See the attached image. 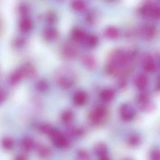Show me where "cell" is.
I'll return each instance as SVG.
<instances>
[{"label":"cell","instance_id":"cell-35","mask_svg":"<svg viewBox=\"0 0 160 160\" xmlns=\"http://www.w3.org/2000/svg\"><path fill=\"white\" fill-rule=\"evenodd\" d=\"M15 160H28V158L25 154H20L16 157Z\"/></svg>","mask_w":160,"mask_h":160},{"label":"cell","instance_id":"cell-33","mask_svg":"<svg viewBox=\"0 0 160 160\" xmlns=\"http://www.w3.org/2000/svg\"><path fill=\"white\" fill-rule=\"evenodd\" d=\"M73 134L76 136H80L84 134V131L81 128H76L73 131Z\"/></svg>","mask_w":160,"mask_h":160},{"label":"cell","instance_id":"cell-15","mask_svg":"<svg viewBox=\"0 0 160 160\" xmlns=\"http://www.w3.org/2000/svg\"><path fill=\"white\" fill-rule=\"evenodd\" d=\"M37 151L38 155L43 159H47L51 155V151L50 148L45 145H39L37 148Z\"/></svg>","mask_w":160,"mask_h":160},{"label":"cell","instance_id":"cell-14","mask_svg":"<svg viewBox=\"0 0 160 160\" xmlns=\"http://www.w3.org/2000/svg\"><path fill=\"white\" fill-rule=\"evenodd\" d=\"M115 96V92L114 90L111 88H106L101 92L100 97L102 102H108L114 99Z\"/></svg>","mask_w":160,"mask_h":160},{"label":"cell","instance_id":"cell-1","mask_svg":"<svg viewBox=\"0 0 160 160\" xmlns=\"http://www.w3.org/2000/svg\"><path fill=\"white\" fill-rule=\"evenodd\" d=\"M135 53L131 51L117 49L110 53L107 64V72L119 77L127 75L132 71Z\"/></svg>","mask_w":160,"mask_h":160},{"label":"cell","instance_id":"cell-13","mask_svg":"<svg viewBox=\"0 0 160 160\" xmlns=\"http://www.w3.org/2000/svg\"><path fill=\"white\" fill-rule=\"evenodd\" d=\"M148 83V77L144 74L138 75L135 79V84L138 89L144 90Z\"/></svg>","mask_w":160,"mask_h":160},{"label":"cell","instance_id":"cell-25","mask_svg":"<svg viewBox=\"0 0 160 160\" xmlns=\"http://www.w3.org/2000/svg\"><path fill=\"white\" fill-rule=\"evenodd\" d=\"M99 42V39L97 36L94 35H88L84 43L88 46L91 48L96 46Z\"/></svg>","mask_w":160,"mask_h":160},{"label":"cell","instance_id":"cell-17","mask_svg":"<svg viewBox=\"0 0 160 160\" xmlns=\"http://www.w3.org/2000/svg\"><path fill=\"white\" fill-rule=\"evenodd\" d=\"M105 35L108 39H115L119 36L118 30L116 27L110 26L106 28L104 32Z\"/></svg>","mask_w":160,"mask_h":160},{"label":"cell","instance_id":"cell-12","mask_svg":"<svg viewBox=\"0 0 160 160\" xmlns=\"http://www.w3.org/2000/svg\"><path fill=\"white\" fill-rule=\"evenodd\" d=\"M81 62L86 68L90 70L94 69L97 65L95 58L91 55H86L83 56L81 58Z\"/></svg>","mask_w":160,"mask_h":160},{"label":"cell","instance_id":"cell-30","mask_svg":"<svg viewBox=\"0 0 160 160\" xmlns=\"http://www.w3.org/2000/svg\"><path fill=\"white\" fill-rule=\"evenodd\" d=\"M36 88L38 91L44 92L46 91L48 89V84L46 81L41 80L37 82L36 85Z\"/></svg>","mask_w":160,"mask_h":160},{"label":"cell","instance_id":"cell-29","mask_svg":"<svg viewBox=\"0 0 160 160\" xmlns=\"http://www.w3.org/2000/svg\"><path fill=\"white\" fill-rule=\"evenodd\" d=\"M54 129V128L48 124H42L39 127V130L41 132L45 134L48 135V136L50 135Z\"/></svg>","mask_w":160,"mask_h":160},{"label":"cell","instance_id":"cell-36","mask_svg":"<svg viewBox=\"0 0 160 160\" xmlns=\"http://www.w3.org/2000/svg\"><path fill=\"white\" fill-rule=\"evenodd\" d=\"M119 86L121 88L125 87V86H126V82L124 80H122L119 83Z\"/></svg>","mask_w":160,"mask_h":160},{"label":"cell","instance_id":"cell-6","mask_svg":"<svg viewBox=\"0 0 160 160\" xmlns=\"http://www.w3.org/2000/svg\"><path fill=\"white\" fill-rule=\"evenodd\" d=\"M138 32L140 37L147 41L152 40L156 36V28L151 24L142 25L138 28Z\"/></svg>","mask_w":160,"mask_h":160},{"label":"cell","instance_id":"cell-7","mask_svg":"<svg viewBox=\"0 0 160 160\" xmlns=\"http://www.w3.org/2000/svg\"><path fill=\"white\" fill-rule=\"evenodd\" d=\"M120 114L122 120L125 122H129L134 118L135 111L131 105L124 103L120 107Z\"/></svg>","mask_w":160,"mask_h":160},{"label":"cell","instance_id":"cell-11","mask_svg":"<svg viewBox=\"0 0 160 160\" xmlns=\"http://www.w3.org/2000/svg\"><path fill=\"white\" fill-rule=\"evenodd\" d=\"M88 98V94L85 92L78 91L74 95L73 102L77 106H82L86 103Z\"/></svg>","mask_w":160,"mask_h":160},{"label":"cell","instance_id":"cell-32","mask_svg":"<svg viewBox=\"0 0 160 160\" xmlns=\"http://www.w3.org/2000/svg\"><path fill=\"white\" fill-rule=\"evenodd\" d=\"M151 160H160V152L157 149L152 150L150 154Z\"/></svg>","mask_w":160,"mask_h":160},{"label":"cell","instance_id":"cell-16","mask_svg":"<svg viewBox=\"0 0 160 160\" xmlns=\"http://www.w3.org/2000/svg\"><path fill=\"white\" fill-rule=\"evenodd\" d=\"M94 152L99 158L107 155L108 153L107 147L104 143L100 142L95 145Z\"/></svg>","mask_w":160,"mask_h":160},{"label":"cell","instance_id":"cell-27","mask_svg":"<svg viewBox=\"0 0 160 160\" xmlns=\"http://www.w3.org/2000/svg\"><path fill=\"white\" fill-rule=\"evenodd\" d=\"M73 118V113L71 110H66L61 115L62 120L64 123H70L72 121Z\"/></svg>","mask_w":160,"mask_h":160},{"label":"cell","instance_id":"cell-5","mask_svg":"<svg viewBox=\"0 0 160 160\" xmlns=\"http://www.w3.org/2000/svg\"><path fill=\"white\" fill-rule=\"evenodd\" d=\"M49 136L51 138L53 144L57 148H63L68 146L67 138L58 130L54 128Z\"/></svg>","mask_w":160,"mask_h":160},{"label":"cell","instance_id":"cell-26","mask_svg":"<svg viewBox=\"0 0 160 160\" xmlns=\"http://www.w3.org/2000/svg\"><path fill=\"white\" fill-rule=\"evenodd\" d=\"M1 145L3 149L9 150L13 148L14 142L11 138L5 137L2 140Z\"/></svg>","mask_w":160,"mask_h":160},{"label":"cell","instance_id":"cell-20","mask_svg":"<svg viewBox=\"0 0 160 160\" xmlns=\"http://www.w3.org/2000/svg\"><path fill=\"white\" fill-rule=\"evenodd\" d=\"M35 146V143L33 139L27 137L24 138L21 142V146L24 150L29 151L31 150Z\"/></svg>","mask_w":160,"mask_h":160},{"label":"cell","instance_id":"cell-22","mask_svg":"<svg viewBox=\"0 0 160 160\" xmlns=\"http://www.w3.org/2000/svg\"><path fill=\"white\" fill-rule=\"evenodd\" d=\"M32 27V24L31 20L28 18H23L19 23L20 29L24 32L30 30Z\"/></svg>","mask_w":160,"mask_h":160},{"label":"cell","instance_id":"cell-34","mask_svg":"<svg viewBox=\"0 0 160 160\" xmlns=\"http://www.w3.org/2000/svg\"><path fill=\"white\" fill-rule=\"evenodd\" d=\"M6 97V94L4 91L0 90V103H2L5 100Z\"/></svg>","mask_w":160,"mask_h":160},{"label":"cell","instance_id":"cell-28","mask_svg":"<svg viewBox=\"0 0 160 160\" xmlns=\"http://www.w3.org/2000/svg\"><path fill=\"white\" fill-rule=\"evenodd\" d=\"M137 101L139 106L142 105L149 102L148 95L147 92H142L138 94L137 97Z\"/></svg>","mask_w":160,"mask_h":160},{"label":"cell","instance_id":"cell-18","mask_svg":"<svg viewBox=\"0 0 160 160\" xmlns=\"http://www.w3.org/2000/svg\"><path fill=\"white\" fill-rule=\"evenodd\" d=\"M58 36V32L54 28L47 29L44 33V37L48 41H53L56 40Z\"/></svg>","mask_w":160,"mask_h":160},{"label":"cell","instance_id":"cell-31","mask_svg":"<svg viewBox=\"0 0 160 160\" xmlns=\"http://www.w3.org/2000/svg\"><path fill=\"white\" fill-rule=\"evenodd\" d=\"M78 158L80 160H90V155L89 153L85 150H80L77 152Z\"/></svg>","mask_w":160,"mask_h":160},{"label":"cell","instance_id":"cell-19","mask_svg":"<svg viewBox=\"0 0 160 160\" xmlns=\"http://www.w3.org/2000/svg\"><path fill=\"white\" fill-rule=\"evenodd\" d=\"M24 77L23 71L22 69L20 68L13 73L11 75L10 77V82L12 85H15L18 83Z\"/></svg>","mask_w":160,"mask_h":160},{"label":"cell","instance_id":"cell-38","mask_svg":"<svg viewBox=\"0 0 160 160\" xmlns=\"http://www.w3.org/2000/svg\"></svg>","mask_w":160,"mask_h":160},{"label":"cell","instance_id":"cell-21","mask_svg":"<svg viewBox=\"0 0 160 160\" xmlns=\"http://www.w3.org/2000/svg\"><path fill=\"white\" fill-rule=\"evenodd\" d=\"M22 69L24 77L32 78L36 74V71L34 67L31 64H27L23 66Z\"/></svg>","mask_w":160,"mask_h":160},{"label":"cell","instance_id":"cell-24","mask_svg":"<svg viewBox=\"0 0 160 160\" xmlns=\"http://www.w3.org/2000/svg\"><path fill=\"white\" fill-rule=\"evenodd\" d=\"M72 8L76 12H83L87 8V4L83 1H74L72 3Z\"/></svg>","mask_w":160,"mask_h":160},{"label":"cell","instance_id":"cell-8","mask_svg":"<svg viewBox=\"0 0 160 160\" xmlns=\"http://www.w3.org/2000/svg\"><path fill=\"white\" fill-rule=\"evenodd\" d=\"M61 54L62 57L65 59L72 60L77 57L78 51L73 45L66 43L62 48Z\"/></svg>","mask_w":160,"mask_h":160},{"label":"cell","instance_id":"cell-37","mask_svg":"<svg viewBox=\"0 0 160 160\" xmlns=\"http://www.w3.org/2000/svg\"><path fill=\"white\" fill-rule=\"evenodd\" d=\"M99 160H110L108 155H105V156H102V157L99 158Z\"/></svg>","mask_w":160,"mask_h":160},{"label":"cell","instance_id":"cell-3","mask_svg":"<svg viewBox=\"0 0 160 160\" xmlns=\"http://www.w3.org/2000/svg\"><path fill=\"white\" fill-rule=\"evenodd\" d=\"M139 12L142 16L147 18L158 19L160 17V7L152 2H146L142 5Z\"/></svg>","mask_w":160,"mask_h":160},{"label":"cell","instance_id":"cell-9","mask_svg":"<svg viewBox=\"0 0 160 160\" xmlns=\"http://www.w3.org/2000/svg\"><path fill=\"white\" fill-rule=\"evenodd\" d=\"M142 60L144 71L149 73L153 72L156 71L157 66L152 56L149 55H145L143 57Z\"/></svg>","mask_w":160,"mask_h":160},{"label":"cell","instance_id":"cell-23","mask_svg":"<svg viewBox=\"0 0 160 160\" xmlns=\"http://www.w3.org/2000/svg\"><path fill=\"white\" fill-rule=\"evenodd\" d=\"M127 143L131 147H137L141 143L140 137L137 134L131 135L128 138Z\"/></svg>","mask_w":160,"mask_h":160},{"label":"cell","instance_id":"cell-10","mask_svg":"<svg viewBox=\"0 0 160 160\" xmlns=\"http://www.w3.org/2000/svg\"><path fill=\"white\" fill-rule=\"evenodd\" d=\"M87 35L84 30L79 28H75L71 32V37L73 40L79 42H84Z\"/></svg>","mask_w":160,"mask_h":160},{"label":"cell","instance_id":"cell-4","mask_svg":"<svg viewBox=\"0 0 160 160\" xmlns=\"http://www.w3.org/2000/svg\"><path fill=\"white\" fill-rule=\"evenodd\" d=\"M107 110L103 106L97 107L89 115L90 121L93 124H99L106 117Z\"/></svg>","mask_w":160,"mask_h":160},{"label":"cell","instance_id":"cell-2","mask_svg":"<svg viewBox=\"0 0 160 160\" xmlns=\"http://www.w3.org/2000/svg\"><path fill=\"white\" fill-rule=\"evenodd\" d=\"M57 84L62 88L67 89L72 88L76 82V76L72 68L63 66L58 69L55 73Z\"/></svg>","mask_w":160,"mask_h":160}]
</instances>
